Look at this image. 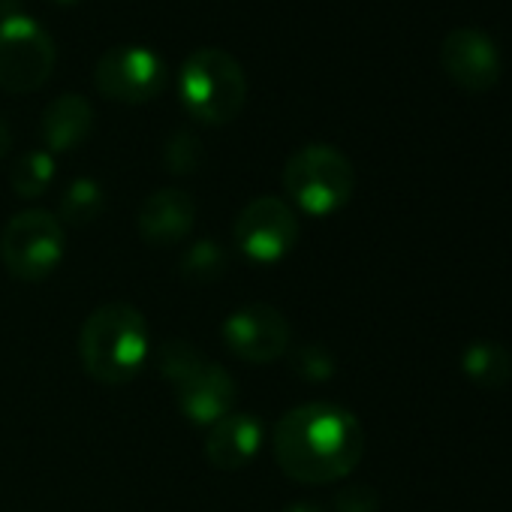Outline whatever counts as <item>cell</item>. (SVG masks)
I'll return each instance as SVG.
<instances>
[{"mask_svg": "<svg viewBox=\"0 0 512 512\" xmlns=\"http://www.w3.org/2000/svg\"><path fill=\"white\" fill-rule=\"evenodd\" d=\"M103 208H106L103 187L94 178H76V181H70V187L61 196L58 220L70 223V226H88L103 214Z\"/></svg>", "mask_w": 512, "mask_h": 512, "instance_id": "cell-17", "label": "cell"}, {"mask_svg": "<svg viewBox=\"0 0 512 512\" xmlns=\"http://www.w3.org/2000/svg\"><path fill=\"white\" fill-rule=\"evenodd\" d=\"M266 428L247 410H232L208 428L205 458L217 470H241L263 452Z\"/></svg>", "mask_w": 512, "mask_h": 512, "instance_id": "cell-12", "label": "cell"}, {"mask_svg": "<svg viewBox=\"0 0 512 512\" xmlns=\"http://www.w3.org/2000/svg\"><path fill=\"white\" fill-rule=\"evenodd\" d=\"M67 256V229L58 214L43 208L19 211L0 235V260L4 269L25 284L52 278Z\"/></svg>", "mask_w": 512, "mask_h": 512, "instance_id": "cell-6", "label": "cell"}, {"mask_svg": "<svg viewBox=\"0 0 512 512\" xmlns=\"http://www.w3.org/2000/svg\"><path fill=\"white\" fill-rule=\"evenodd\" d=\"M272 452L278 467L296 482H341L365 455V428L347 407L311 401L278 419L272 431Z\"/></svg>", "mask_w": 512, "mask_h": 512, "instance_id": "cell-1", "label": "cell"}, {"mask_svg": "<svg viewBox=\"0 0 512 512\" xmlns=\"http://www.w3.org/2000/svg\"><path fill=\"white\" fill-rule=\"evenodd\" d=\"M226 350L247 365H269L278 362L293 341V329L287 317L275 305H244L232 311L220 326Z\"/></svg>", "mask_w": 512, "mask_h": 512, "instance_id": "cell-10", "label": "cell"}, {"mask_svg": "<svg viewBox=\"0 0 512 512\" xmlns=\"http://www.w3.org/2000/svg\"><path fill=\"white\" fill-rule=\"evenodd\" d=\"M58 4H73V0H58Z\"/></svg>", "mask_w": 512, "mask_h": 512, "instance_id": "cell-25", "label": "cell"}, {"mask_svg": "<svg viewBox=\"0 0 512 512\" xmlns=\"http://www.w3.org/2000/svg\"><path fill=\"white\" fill-rule=\"evenodd\" d=\"M440 64L464 91H488L500 79V49L482 28H452L440 43Z\"/></svg>", "mask_w": 512, "mask_h": 512, "instance_id": "cell-11", "label": "cell"}, {"mask_svg": "<svg viewBox=\"0 0 512 512\" xmlns=\"http://www.w3.org/2000/svg\"><path fill=\"white\" fill-rule=\"evenodd\" d=\"M296 371H302L308 380H326L335 371V362L326 350L320 347H302L296 353Z\"/></svg>", "mask_w": 512, "mask_h": 512, "instance_id": "cell-21", "label": "cell"}, {"mask_svg": "<svg viewBox=\"0 0 512 512\" xmlns=\"http://www.w3.org/2000/svg\"><path fill=\"white\" fill-rule=\"evenodd\" d=\"M461 371L482 389H503L512 380V356L494 341H473L461 353Z\"/></svg>", "mask_w": 512, "mask_h": 512, "instance_id": "cell-15", "label": "cell"}, {"mask_svg": "<svg viewBox=\"0 0 512 512\" xmlns=\"http://www.w3.org/2000/svg\"><path fill=\"white\" fill-rule=\"evenodd\" d=\"M181 106L199 124L217 127L238 118L247 100V76L241 64L223 49H196L178 67Z\"/></svg>", "mask_w": 512, "mask_h": 512, "instance_id": "cell-4", "label": "cell"}, {"mask_svg": "<svg viewBox=\"0 0 512 512\" xmlns=\"http://www.w3.org/2000/svg\"><path fill=\"white\" fill-rule=\"evenodd\" d=\"M281 512H320V506H314V503H290Z\"/></svg>", "mask_w": 512, "mask_h": 512, "instance_id": "cell-24", "label": "cell"}, {"mask_svg": "<svg viewBox=\"0 0 512 512\" xmlns=\"http://www.w3.org/2000/svg\"><path fill=\"white\" fill-rule=\"evenodd\" d=\"M16 13H22V4H19V0H0V19L16 16Z\"/></svg>", "mask_w": 512, "mask_h": 512, "instance_id": "cell-23", "label": "cell"}, {"mask_svg": "<svg viewBox=\"0 0 512 512\" xmlns=\"http://www.w3.org/2000/svg\"><path fill=\"white\" fill-rule=\"evenodd\" d=\"M202 157H205V148L199 142L196 133L190 130H175L169 139H166V148H163V160H166V169L175 172V175H190L202 166Z\"/></svg>", "mask_w": 512, "mask_h": 512, "instance_id": "cell-19", "label": "cell"}, {"mask_svg": "<svg viewBox=\"0 0 512 512\" xmlns=\"http://www.w3.org/2000/svg\"><path fill=\"white\" fill-rule=\"evenodd\" d=\"M55 175H58V163L55 154H49L46 148L25 151L10 163V187L22 199H40L52 187Z\"/></svg>", "mask_w": 512, "mask_h": 512, "instance_id": "cell-16", "label": "cell"}, {"mask_svg": "<svg viewBox=\"0 0 512 512\" xmlns=\"http://www.w3.org/2000/svg\"><path fill=\"white\" fill-rule=\"evenodd\" d=\"M284 190L296 208L311 217L338 214L356 190V169L350 157L326 142L302 145L284 166Z\"/></svg>", "mask_w": 512, "mask_h": 512, "instance_id": "cell-5", "label": "cell"}, {"mask_svg": "<svg viewBox=\"0 0 512 512\" xmlns=\"http://www.w3.org/2000/svg\"><path fill=\"white\" fill-rule=\"evenodd\" d=\"M94 130V106L82 94H61L43 112V142L49 154H67L79 148Z\"/></svg>", "mask_w": 512, "mask_h": 512, "instance_id": "cell-14", "label": "cell"}, {"mask_svg": "<svg viewBox=\"0 0 512 512\" xmlns=\"http://www.w3.org/2000/svg\"><path fill=\"white\" fill-rule=\"evenodd\" d=\"M151 329L139 308L127 302L100 305L82 326L79 356L85 371L103 386L130 383L148 362Z\"/></svg>", "mask_w": 512, "mask_h": 512, "instance_id": "cell-2", "label": "cell"}, {"mask_svg": "<svg viewBox=\"0 0 512 512\" xmlns=\"http://www.w3.org/2000/svg\"><path fill=\"white\" fill-rule=\"evenodd\" d=\"M229 266V256L220 244H214L211 238H202L196 244L187 247V253L181 256V275L187 281H196V284H208V281H217Z\"/></svg>", "mask_w": 512, "mask_h": 512, "instance_id": "cell-18", "label": "cell"}, {"mask_svg": "<svg viewBox=\"0 0 512 512\" xmlns=\"http://www.w3.org/2000/svg\"><path fill=\"white\" fill-rule=\"evenodd\" d=\"M196 220V202L187 190L160 187L139 208V235L154 247L181 244Z\"/></svg>", "mask_w": 512, "mask_h": 512, "instance_id": "cell-13", "label": "cell"}, {"mask_svg": "<svg viewBox=\"0 0 512 512\" xmlns=\"http://www.w3.org/2000/svg\"><path fill=\"white\" fill-rule=\"evenodd\" d=\"M52 34L25 10L0 19V88L10 94H28L49 82L55 70Z\"/></svg>", "mask_w": 512, "mask_h": 512, "instance_id": "cell-7", "label": "cell"}, {"mask_svg": "<svg viewBox=\"0 0 512 512\" xmlns=\"http://www.w3.org/2000/svg\"><path fill=\"white\" fill-rule=\"evenodd\" d=\"M335 509L338 512H377L380 509V497L368 485H347L335 497Z\"/></svg>", "mask_w": 512, "mask_h": 512, "instance_id": "cell-20", "label": "cell"}, {"mask_svg": "<svg viewBox=\"0 0 512 512\" xmlns=\"http://www.w3.org/2000/svg\"><path fill=\"white\" fill-rule=\"evenodd\" d=\"M94 82L103 97L139 106L163 94L169 85V67L154 49L142 43H121L103 52L94 67Z\"/></svg>", "mask_w": 512, "mask_h": 512, "instance_id": "cell-9", "label": "cell"}, {"mask_svg": "<svg viewBox=\"0 0 512 512\" xmlns=\"http://www.w3.org/2000/svg\"><path fill=\"white\" fill-rule=\"evenodd\" d=\"M157 368L163 380L172 386L178 410L187 422L199 428H211L226 413L235 410V380L226 368L211 362L202 350L187 344L184 338L166 341L160 347Z\"/></svg>", "mask_w": 512, "mask_h": 512, "instance_id": "cell-3", "label": "cell"}, {"mask_svg": "<svg viewBox=\"0 0 512 512\" xmlns=\"http://www.w3.org/2000/svg\"><path fill=\"white\" fill-rule=\"evenodd\" d=\"M13 148V133L7 127V121H0V160H4Z\"/></svg>", "mask_w": 512, "mask_h": 512, "instance_id": "cell-22", "label": "cell"}, {"mask_svg": "<svg viewBox=\"0 0 512 512\" xmlns=\"http://www.w3.org/2000/svg\"><path fill=\"white\" fill-rule=\"evenodd\" d=\"M232 238L250 263L275 266L296 250L299 217L281 196H256L238 211Z\"/></svg>", "mask_w": 512, "mask_h": 512, "instance_id": "cell-8", "label": "cell"}]
</instances>
